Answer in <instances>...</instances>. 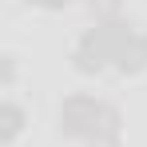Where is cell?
Wrapping results in <instances>:
<instances>
[{"mask_svg":"<svg viewBox=\"0 0 147 147\" xmlns=\"http://www.w3.org/2000/svg\"><path fill=\"white\" fill-rule=\"evenodd\" d=\"M119 76H139L147 72V32H135L131 36V44L115 56V64H111Z\"/></svg>","mask_w":147,"mask_h":147,"instance_id":"3957f363","label":"cell"},{"mask_svg":"<svg viewBox=\"0 0 147 147\" xmlns=\"http://www.w3.org/2000/svg\"><path fill=\"white\" fill-rule=\"evenodd\" d=\"M92 8H99L103 16H115V8H119V0H88Z\"/></svg>","mask_w":147,"mask_h":147,"instance_id":"ba28073f","label":"cell"},{"mask_svg":"<svg viewBox=\"0 0 147 147\" xmlns=\"http://www.w3.org/2000/svg\"><path fill=\"white\" fill-rule=\"evenodd\" d=\"M88 147H119V139H92Z\"/></svg>","mask_w":147,"mask_h":147,"instance_id":"9c48e42d","label":"cell"},{"mask_svg":"<svg viewBox=\"0 0 147 147\" xmlns=\"http://www.w3.org/2000/svg\"><path fill=\"white\" fill-rule=\"evenodd\" d=\"M24 127H28V111L16 99H4V103H0V143L4 147L16 143V139L24 135Z\"/></svg>","mask_w":147,"mask_h":147,"instance_id":"277c9868","label":"cell"},{"mask_svg":"<svg viewBox=\"0 0 147 147\" xmlns=\"http://www.w3.org/2000/svg\"><path fill=\"white\" fill-rule=\"evenodd\" d=\"M72 68H76L80 76H99L103 68H111V64H103L99 56H92L88 48H80V44H76V52H72Z\"/></svg>","mask_w":147,"mask_h":147,"instance_id":"5b68a950","label":"cell"},{"mask_svg":"<svg viewBox=\"0 0 147 147\" xmlns=\"http://www.w3.org/2000/svg\"><path fill=\"white\" fill-rule=\"evenodd\" d=\"M103 107H107V99H96L88 92L64 96V103H60V135L64 139H84V143L99 139V131H103Z\"/></svg>","mask_w":147,"mask_h":147,"instance_id":"6da1fadb","label":"cell"},{"mask_svg":"<svg viewBox=\"0 0 147 147\" xmlns=\"http://www.w3.org/2000/svg\"><path fill=\"white\" fill-rule=\"evenodd\" d=\"M32 8H44V12H60V8H68L72 0H28Z\"/></svg>","mask_w":147,"mask_h":147,"instance_id":"52a82bcc","label":"cell"},{"mask_svg":"<svg viewBox=\"0 0 147 147\" xmlns=\"http://www.w3.org/2000/svg\"><path fill=\"white\" fill-rule=\"evenodd\" d=\"M131 36H135V28L127 24L123 16H99L96 24L80 36V48H88L92 56H99L103 64H115V56L131 44Z\"/></svg>","mask_w":147,"mask_h":147,"instance_id":"7a4b0ae2","label":"cell"},{"mask_svg":"<svg viewBox=\"0 0 147 147\" xmlns=\"http://www.w3.org/2000/svg\"><path fill=\"white\" fill-rule=\"evenodd\" d=\"M0 84H4V88H12V84H16V56H12V52H4V56H0Z\"/></svg>","mask_w":147,"mask_h":147,"instance_id":"8992f818","label":"cell"}]
</instances>
